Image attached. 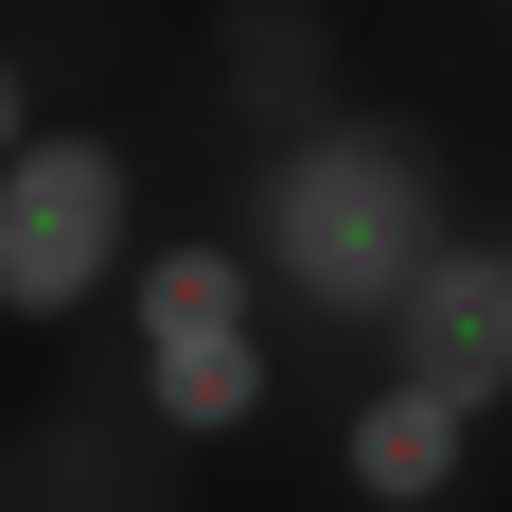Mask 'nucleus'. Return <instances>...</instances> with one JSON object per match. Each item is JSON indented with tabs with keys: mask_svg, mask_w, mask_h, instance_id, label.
I'll use <instances>...</instances> for the list:
<instances>
[{
	"mask_svg": "<svg viewBox=\"0 0 512 512\" xmlns=\"http://www.w3.org/2000/svg\"><path fill=\"white\" fill-rule=\"evenodd\" d=\"M230 248L265 265V318H318V336H389L407 283L460 248V177L407 106H336L318 142H265L248 159V212Z\"/></svg>",
	"mask_w": 512,
	"mask_h": 512,
	"instance_id": "nucleus-1",
	"label": "nucleus"
},
{
	"mask_svg": "<svg viewBox=\"0 0 512 512\" xmlns=\"http://www.w3.org/2000/svg\"><path fill=\"white\" fill-rule=\"evenodd\" d=\"M124 354H142V424L177 442H248L283 407V354H265V265L230 230H159L142 283H124Z\"/></svg>",
	"mask_w": 512,
	"mask_h": 512,
	"instance_id": "nucleus-2",
	"label": "nucleus"
},
{
	"mask_svg": "<svg viewBox=\"0 0 512 512\" xmlns=\"http://www.w3.org/2000/svg\"><path fill=\"white\" fill-rule=\"evenodd\" d=\"M142 159L106 142V124H36V142L0 159V318L18 336H71L89 301L142 283Z\"/></svg>",
	"mask_w": 512,
	"mask_h": 512,
	"instance_id": "nucleus-3",
	"label": "nucleus"
},
{
	"mask_svg": "<svg viewBox=\"0 0 512 512\" xmlns=\"http://www.w3.org/2000/svg\"><path fill=\"white\" fill-rule=\"evenodd\" d=\"M371 389H424V407H460V424L512 407V230H460L407 283V318L371 336Z\"/></svg>",
	"mask_w": 512,
	"mask_h": 512,
	"instance_id": "nucleus-4",
	"label": "nucleus"
},
{
	"mask_svg": "<svg viewBox=\"0 0 512 512\" xmlns=\"http://www.w3.org/2000/svg\"><path fill=\"white\" fill-rule=\"evenodd\" d=\"M460 477H477V424H460V407H424V389H354V424H336V495L442 512Z\"/></svg>",
	"mask_w": 512,
	"mask_h": 512,
	"instance_id": "nucleus-5",
	"label": "nucleus"
},
{
	"mask_svg": "<svg viewBox=\"0 0 512 512\" xmlns=\"http://www.w3.org/2000/svg\"><path fill=\"white\" fill-rule=\"evenodd\" d=\"M230 53H248L265 142H318V124H336V71H318V36H301V18H230Z\"/></svg>",
	"mask_w": 512,
	"mask_h": 512,
	"instance_id": "nucleus-6",
	"label": "nucleus"
},
{
	"mask_svg": "<svg viewBox=\"0 0 512 512\" xmlns=\"http://www.w3.org/2000/svg\"><path fill=\"white\" fill-rule=\"evenodd\" d=\"M36 124H53V89H36V71H18V53H0V159L36 142Z\"/></svg>",
	"mask_w": 512,
	"mask_h": 512,
	"instance_id": "nucleus-7",
	"label": "nucleus"
}]
</instances>
